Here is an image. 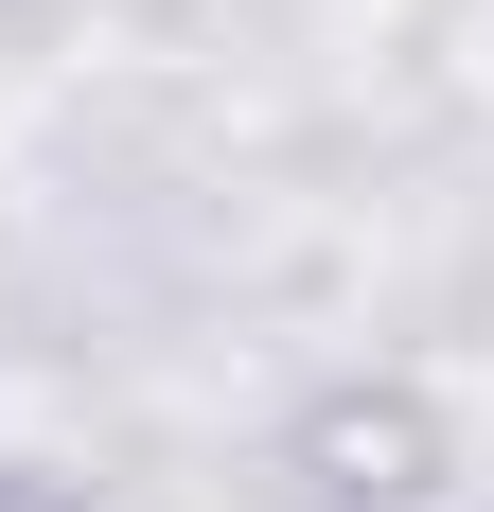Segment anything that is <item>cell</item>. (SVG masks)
Returning a JSON list of instances; mask_svg holds the SVG:
<instances>
[{
    "instance_id": "obj_1",
    "label": "cell",
    "mask_w": 494,
    "mask_h": 512,
    "mask_svg": "<svg viewBox=\"0 0 494 512\" xmlns=\"http://www.w3.org/2000/svg\"><path fill=\"white\" fill-rule=\"evenodd\" d=\"M283 477L300 512H442L459 477V407L424 389V371H336V389H300L283 407Z\"/></svg>"
},
{
    "instance_id": "obj_2",
    "label": "cell",
    "mask_w": 494,
    "mask_h": 512,
    "mask_svg": "<svg viewBox=\"0 0 494 512\" xmlns=\"http://www.w3.org/2000/svg\"><path fill=\"white\" fill-rule=\"evenodd\" d=\"M0 512H89V495H71V477H53L36 442H0Z\"/></svg>"
}]
</instances>
